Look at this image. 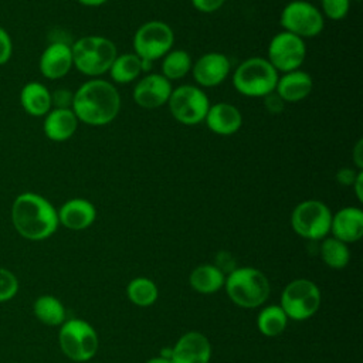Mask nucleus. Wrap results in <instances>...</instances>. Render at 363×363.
<instances>
[{
	"label": "nucleus",
	"instance_id": "nucleus-1",
	"mask_svg": "<svg viewBox=\"0 0 363 363\" xmlns=\"http://www.w3.org/2000/svg\"><path fill=\"white\" fill-rule=\"evenodd\" d=\"M10 218L17 234L28 241L50 238L60 225L57 208L33 191H24L13 200Z\"/></svg>",
	"mask_w": 363,
	"mask_h": 363
},
{
	"label": "nucleus",
	"instance_id": "nucleus-2",
	"mask_svg": "<svg viewBox=\"0 0 363 363\" xmlns=\"http://www.w3.org/2000/svg\"><path fill=\"white\" fill-rule=\"evenodd\" d=\"M71 109L79 122L91 126H104L118 116L121 95L112 82L102 78H91L74 92Z\"/></svg>",
	"mask_w": 363,
	"mask_h": 363
},
{
	"label": "nucleus",
	"instance_id": "nucleus-3",
	"mask_svg": "<svg viewBox=\"0 0 363 363\" xmlns=\"http://www.w3.org/2000/svg\"><path fill=\"white\" fill-rule=\"evenodd\" d=\"M224 288L231 302L244 309L261 306L271 292L267 275L254 267L231 269L225 277Z\"/></svg>",
	"mask_w": 363,
	"mask_h": 363
},
{
	"label": "nucleus",
	"instance_id": "nucleus-4",
	"mask_svg": "<svg viewBox=\"0 0 363 363\" xmlns=\"http://www.w3.org/2000/svg\"><path fill=\"white\" fill-rule=\"evenodd\" d=\"M72 64L84 75L99 78L108 72L118 55L116 45L104 35H85L71 45Z\"/></svg>",
	"mask_w": 363,
	"mask_h": 363
},
{
	"label": "nucleus",
	"instance_id": "nucleus-5",
	"mask_svg": "<svg viewBox=\"0 0 363 363\" xmlns=\"http://www.w3.org/2000/svg\"><path fill=\"white\" fill-rule=\"evenodd\" d=\"M279 74L267 58L251 57L244 60L233 72V85L237 92L250 98H264L275 91Z\"/></svg>",
	"mask_w": 363,
	"mask_h": 363
},
{
	"label": "nucleus",
	"instance_id": "nucleus-6",
	"mask_svg": "<svg viewBox=\"0 0 363 363\" xmlns=\"http://www.w3.org/2000/svg\"><path fill=\"white\" fill-rule=\"evenodd\" d=\"M58 345L61 352L72 362L91 360L99 346L96 330L84 319H67L58 330Z\"/></svg>",
	"mask_w": 363,
	"mask_h": 363
},
{
	"label": "nucleus",
	"instance_id": "nucleus-7",
	"mask_svg": "<svg viewBox=\"0 0 363 363\" xmlns=\"http://www.w3.org/2000/svg\"><path fill=\"white\" fill-rule=\"evenodd\" d=\"M322 295L318 285L306 278H298L286 284L282 289L279 306L292 320H306L312 318L320 306Z\"/></svg>",
	"mask_w": 363,
	"mask_h": 363
},
{
	"label": "nucleus",
	"instance_id": "nucleus-8",
	"mask_svg": "<svg viewBox=\"0 0 363 363\" xmlns=\"http://www.w3.org/2000/svg\"><path fill=\"white\" fill-rule=\"evenodd\" d=\"M332 211L320 200L309 199L295 206L291 213V227L302 238L318 241L330 231Z\"/></svg>",
	"mask_w": 363,
	"mask_h": 363
},
{
	"label": "nucleus",
	"instance_id": "nucleus-9",
	"mask_svg": "<svg viewBox=\"0 0 363 363\" xmlns=\"http://www.w3.org/2000/svg\"><path fill=\"white\" fill-rule=\"evenodd\" d=\"M210 105L203 88L189 84L173 88L167 101L172 116L186 126H194L204 122Z\"/></svg>",
	"mask_w": 363,
	"mask_h": 363
},
{
	"label": "nucleus",
	"instance_id": "nucleus-10",
	"mask_svg": "<svg viewBox=\"0 0 363 363\" xmlns=\"http://www.w3.org/2000/svg\"><path fill=\"white\" fill-rule=\"evenodd\" d=\"M132 44L135 54L140 60L153 62L163 58L173 48L174 33L167 23L150 20L135 31Z\"/></svg>",
	"mask_w": 363,
	"mask_h": 363
},
{
	"label": "nucleus",
	"instance_id": "nucleus-11",
	"mask_svg": "<svg viewBox=\"0 0 363 363\" xmlns=\"http://www.w3.org/2000/svg\"><path fill=\"white\" fill-rule=\"evenodd\" d=\"M279 23L284 31L292 33L305 40L322 33L325 27V17L312 3L305 0H292L282 9Z\"/></svg>",
	"mask_w": 363,
	"mask_h": 363
},
{
	"label": "nucleus",
	"instance_id": "nucleus-12",
	"mask_svg": "<svg viewBox=\"0 0 363 363\" xmlns=\"http://www.w3.org/2000/svg\"><path fill=\"white\" fill-rule=\"evenodd\" d=\"M305 58V40L284 30L271 38L267 48V60L277 69L278 74L299 69Z\"/></svg>",
	"mask_w": 363,
	"mask_h": 363
},
{
	"label": "nucleus",
	"instance_id": "nucleus-13",
	"mask_svg": "<svg viewBox=\"0 0 363 363\" xmlns=\"http://www.w3.org/2000/svg\"><path fill=\"white\" fill-rule=\"evenodd\" d=\"M230 58L217 51L203 54L191 65L193 78L200 88H213L220 85L230 75Z\"/></svg>",
	"mask_w": 363,
	"mask_h": 363
},
{
	"label": "nucleus",
	"instance_id": "nucleus-14",
	"mask_svg": "<svg viewBox=\"0 0 363 363\" xmlns=\"http://www.w3.org/2000/svg\"><path fill=\"white\" fill-rule=\"evenodd\" d=\"M172 82L162 74H146L133 88V101L143 109H156L167 104Z\"/></svg>",
	"mask_w": 363,
	"mask_h": 363
},
{
	"label": "nucleus",
	"instance_id": "nucleus-15",
	"mask_svg": "<svg viewBox=\"0 0 363 363\" xmlns=\"http://www.w3.org/2000/svg\"><path fill=\"white\" fill-rule=\"evenodd\" d=\"M211 345L206 335L190 330L182 335L170 349L172 363H210Z\"/></svg>",
	"mask_w": 363,
	"mask_h": 363
},
{
	"label": "nucleus",
	"instance_id": "nucleus-16",
	"mask_svg": "<svg viewBox=\"0 0 363 363\" xmlns=\"http://www.w3.org/2000/svg\"><path fill=\"white\" fill-rule=\"evenodd\" d=\"M72 67L71 45L64 41L51 43L40 55L38 68L43 77L47 79L55 81L64 78Z\"/></svg>",
	"mask_w": 363,
	"mask_h": 363
},
{
	"label": "nucleus",
	"instance_id": "nucleus-17",
	"mask_svg": "<svg viewBox=\"0 0 363 363\" xmlns=\"http://www.w3.org/2000/svg\"><path fill=\"white\" fill-rule=\"evenodd\" d=\"M57 214L60 225L72 231H82L94 224L96 218V208L89 200L74 197L67 200L57 210Z\"/></svg>",
	"mask_w": 363,
	"mask_h": 363
},
{
	"label": "nucleus",
	"instance_id": "nucleus-18",
	"mask_svg": "<svg viewBox=\"0 0 363 363\" xmlns=\"http://www.w3.org/2000/svg\"><path fill=\"white\" fill-rule=\"evenodd\" d=\"M332 237L345 244L356 242L363 235V211L360 207L347 206L332 214L330 231Z\"/></svg>",
	"mask_w": 363,
	"mask_h": 363
},
{
	"label": "nucleus",
	"instance_id": "nucleus-19",
	"mask_svg": "<svg viewBox=\"0 0 363 363\" xmlns=\"http://www.w3.org/2000/svg\"><path fill=\"white\" fill-rule=\"evenodd\" d=\"M204 122L213 133L230 136L241 129L242 115L235 105L228 102H217L210 105Z\"/></svg>",
	"mask_w": 363,
	"mask_h": 363
},
{
	"label": "nucleus",
	"instance_id": "nucleus-20",
	"mask_svg": "<svg viewBox=\"0 0 363 363\" xmlns=\"http://www.w3.org/2000/svg\"><path fill=\"white\" fill-rule=\"evenodd\" d=\"M313 88L312 77L302 69L285 72L278 77L275 94L284 102H299L309 96Z\"/></svg>",
	"mask_w": 363,
	"mask_h": 363
},
{
	"label": "nucleus",
	"instance_id": "nucleus-21",
	"mask_svg": "<svg viewBox=\"0 0 363 363\" xmlns=\"http://www.w3.org/2000/svg\"><path fill=\"white\" fill-rule=\"evenodd\" d=\"M79 121L72 109L51 108L44 116L43 130L44 135L52 142H65L77 132Z\"/></svg>",
	"mask_w": 363,
	"mask_h": 363
},
{
	"label": "nucleus",
	"instance_id": "nucleus-22",
	"mask_svg": "<svg viewBox=\"0 0 363 363\" xmlns=\"http://www.w3.org/2000/svg\"><path fill=\"white\" fill-rule=\"evenodd\" d=\"M20 104L28 115L45 116L52 108L51 92L44 84L30 81L20 91Z\"/></svg>",
	"mask_w": 363,
	"mask_h": 363
},
{
	"label": "nucleus",
	"instance_id": "nucleus-23",
	"mask_svg": "<svg viewBox=\"0 0 363 363\" xmlns=\"http://www.w3.org/2000/svg\"><path fill=\"white\" fill-rule=\"evenodd\" d=\"M225 275L224 271L211 264H203L196 267L189 275L190 286L203 295H210L217 292L224 286Z\"/></svg>",
	"mask_w": 363,
	"mask_h": 363
},
{
	"label": "nucleus",
	"instance_id": "nucleus-24",
	"mask_svg": "<svg viewBox=\"0 0 363 363\" xmlns=\"http://www.w3.org/2000/svg\"><path fill=\"white\" fill-rule=\"evenodd\" d=\"M33 313L38 322L47 326H61L67 320V311L64 303L50 294H44L35 298L33 303Z\"/></svg>",
	"mask_w": 363,
	"mask_h": 363
},
{
	"label": "nucleus",
	"instance_id": "nucleus-25",
	"mask_svg": "<svg viewBox=\"0 0 363 363\" xmlns=\"http://www.w3.org/2000/svg\"><path fill=\"white\" fill-rule=\"evenodd\" d=\"M108 72L115 84H129L143 72V62L135 52L118 54Z\"/></svg>",
	"mask_w": 363,
	"mask_h": 363
},
{
	"label": "nucleus",
	"instance_id": "nucleus-26",
	"mask_svg": "<svg viewBox=\"0 0 363 363\" xmlns=\"http://www.w3.org/2000/svg\"><path fill=\"white\" fill-rule=\"evenodd\" d=\"M288 320V316L279 305H268L259 311L257 316V328L264 336L274 337L285 330Z\"/></svg>",
	"mask_w": 363,
	"mask_h": 363
},
{
	"label": "nucleus",
	"instance_id": "nucleus-27",
	"mask_svg": "<svg viewBox=\"0 0 363 363\" xmlns=\"http://www.w3.org/2000/svg\"><path fill=\"white\" fill-rule=\"evenodd\" d=\"M126 295L133 305L147 308L157 301L159 289L152 279L146 277H138L130 279L126 285Z\"/></svg>",
	"mask_w": 363,
	"mask_h": 363
},
{
	"label": "nucleus",
	"instance_id": "nucleus-28",
	"mask_svg": "<svg viewBox=\"0 0 363 363\" xmlns=\"http://www.w3.org/2000/svg\"><path fill=\"white\" fill-rule=\"evenodd\" d=\"M320 258L325 265L333 269H342L349 264L350 251L347 244L342 242L335 237H325L319 248Z\"/></svg>",
	"mask_w": 363,
	"mask_h": 363
},
{
	"label": "nucleus",
	"instance_id": "nucleus-29",
	"mask_svg": "<svg viewBox=\"0 0 363 363\" xmlns=\"http://www.w3.org/2000/svg\"><path fill=\"white\" fill-rule=\"evenodd\" d=\"M191 57L186 50H170L162 61V75L170 82L186 77L191 71Z\"/></svg>",
	"mask_w": 363,
	"mask_h": 363
},
{
	"label": "nucleus",
	"instance_id": "nucleus-30",
	"mask_svg": "<svg viewBox=\"0 0 363 363\" xmlns=\"http://www.w3.org/2000/svg\"><path fill=\"white\" fill-rule=\"evenodd\" d=\"M20 289V284L14 272L0 267V303L11 301Z\"/></svg>",
	"mask_w": 363,
	"mask_h": 363
},
{
	"label": "nucleus",
	"instance_id": "nucleus-31",
	"mask_svg": "<svg viewBox=\"0 0 363 363\" xmlns=\"http://www.w3.org/2000/svg\"><path fill=\"white\" fill-rule=\"evenodd\" d=\"M322 16L332 21L343 20L350 9V0H320Z\"/></svg>",
	"mask_w": 363,
	"mask_h": 363
},
{
	"label": "nucleus",
	"instance_id": "nucleus-32",
	"mask_svg": "<svg viewBox=\"0 0 363 363\" xmlns=\"http://www.w3.org/2000/svg\"><path fill=\"white\" fill-rule=\"evenodd\" d=\"M72 99H74V92L68 89H57L51 92V104L52 108H61V109H71L72 108Z\"/></svg>",
	"mask_w": 363,
	"mask_h": 363
},
{
	"label": "nucleus",
	"instance_id": "nucleus-33",
	"mask_svg": "<svg viewBox=\"0 0 363 363\" xmlns=\"http://www.w3.org/2000/svg\"><path fill=\"white\" fill-rule=\"evenodd\" d=\"M11 54H13L11 37L3 27H0V65H4L6 62H9V60L11 58Z\"/></svg>",
	"mask_w": 363,
	"mask_h": 363
},
{
	"label": "nucleus",
	"instance_id": "nucleus-34",
	"mask_svg": "<svg viewBox=\"0 0 363 363\" xmlns=\"http://www.w3.org/2000/svg\"><path fill=\"white\" fill-rule=\"evenodd\" d=\"M225 0H191V4L196 10L201 13H214L224 6Z\"/></svg>",
	"mask_w": 363,
	"mask_h": 363
},
{
	"label": "nucleus",
	"instance_id": "nucleus-35",
	"mask_svg": "<svg viewBox=\"0 0 363 363\" xmlns=\"http://www.w3.org/2000/svg\"><path fill=\"white\" fill-rule=\"evenodd\" d=\"M359 172H360V170H357V169L342 167V169L337 170V173H336V180H337V183L342 184V186L352 187V184H353V182H354V179H356V176H357Z\"/></svg>",
	"mask_w": 363,
	"mask_h": 363
},
{
	"label": "nucleus",
	"instance_id": "nucleus-36",
	"mask_svg": "<svg viewBox=\"0 0 363 363\" xmlns=\"http://www.w3.org/2000/svg\"><path fill=\"white\" fill-rule=\"evenodd\" d=\"M264 104H265V108L268 109V112L278 113L284 109L285 102L275 92H271L267 96H264Z\"/></svg>",
	"mask_w": 363,
	"mask_h": 363
},
{
	"label": "nucleus",
	"instance_id": "nucleus-37",
	"mask_svg": "<svg viewBox=\"0 0 363 363\" xmlns=\"http://www.w3.org/2000/svg\"><path fill=\"white\" fill-rule=\"evenodd\" d=\"M352 160L357 170H363V139H357L352 149Z\"/></svg>",
	"mask_w": 363,
	"mask_h": 363
},
{
	"label": "nucleus",
	"instance_id": "nucleus-38",
	"mask_svg": "<svg viewBox=\"0 0 363 363\" xmlns=\"http://www.w3.org/2000/svg\"><path fill=\"white\" fill-rule=\"evenodd\" d=\"M353 190H354V196L359 201H363V170H360L352 184Z\"/></svg>",
	"mask_w": 363,
	"mask_h": 363
},
{
	"label": "nucleus",
	"instance_id": "nucleus-39",
	"mask_svg": "<svg viewBox=\"0 0 363 363\" xmlns=\"http://www.w3.org/2000/svg\"><path fill=\"white\" fill-rule=\"evenodd\" d=\"M78 1L86 7H98V6L105 4L108 0H78Z\"/></svg>",
	"mask_w": 363,
	"mask_h": 363
},
{
	"label": "nucleus",
	"instance_id": "nucleus-40",
	"mask_svg": "<svg viewBox=\"0 0 363 363\" xmlns=\"http://www.w3.org/2000/svg\"><path fill=\"white\" fill-rule=\"evenodd\" d=\"M146 363H172V360L167 357H163V356H157V357L149 359Z\"/></svg>",
	"mask_w": 363,
	"mask_h": 363
}]
</instances>
